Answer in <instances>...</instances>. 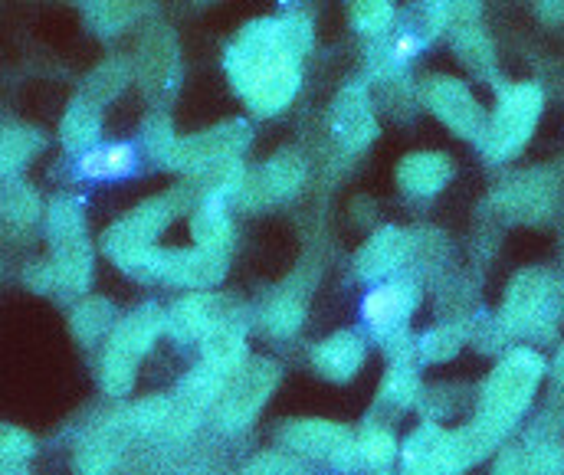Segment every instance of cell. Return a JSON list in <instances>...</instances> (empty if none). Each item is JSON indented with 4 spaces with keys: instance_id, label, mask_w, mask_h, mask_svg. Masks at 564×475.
<instances>
[{
    "instance_id": "cell-3",
    "label": "cell",
    "mask_w": 564,
    "mask_h": 475,
    "mask_svg": "<svg viewBox=\"0 0 564 475\" xmlns=\"http://www.w3.org/2000/svg\"><path fill=\"white\" fill-rule=\"evenodd\" d=\"M417 50H420V40L417 37H401V40H397V46H394V53L401 56V59H410Z\"/></svg>"
},
{
    "instance_id": "cell-1",
    "label": "cell",
    "mask_w": 564,
    "mask_h": 475,
    "mask_svg": "<svg viewBox=\"0 0 564 475\" xmlns=\"http://www.w3.org/2000/svg\"><path fill=\"white\" fill-rule=\"evenodd\" d=\"M135 164V151L128 145H112V148H102V151H92L82 158V174L89 177H115V174H125L128 168Z\"/></svg>"
},
{
    "instance_id": "cell-2",
    "label": "cell",
    "mask_w": 564,
    "mask_h": 475,
    "mask_svg": "<svg viewBox=\"0 0 564 475\" xmlns=\"http://www.w3.org/2000/svg\"><path fill=\"white\" fill-rule=\"evenodd\" d=\"M364 315H368L371 325L384 328L387 322H394V318L401 315V295H397V289L371 292L368 299H364Z\"/></svg>"
}]
</instances>
